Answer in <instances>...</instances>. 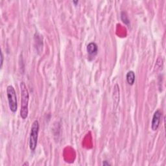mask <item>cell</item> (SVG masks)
Instances as JSON below:
<instances>
[{"label": "cell", "instance_id": "obj_1", "mask_svg": "<svg viewBox=\"0 0 166 166\" xmlns=\"http://www.w3.org/2000/svg\"><path fill=\"white\" fill-rule=\"evenodd\" d=\"M20 92L21 98H22L21 99L20 116L22 119H25L28 117L29 114V94L25 83L22 82L20 83Z\"/></svg>", "mask_w": 166, "mask_h": 166}, {"label": "cell", "instance_id": "obj_2", "mask_svg": "<svg viewBox=\"0 0 166 166\" xmlns=\"http://www.w3.org/2000/svg\"><path fill=\"white\" fill-rule=\"evenodd\" d=\"M39 128H40V125H39L38 121L35 120L32 124L29 137V147L32 151H34L37 146Z\"/></svg>", "mask_w": 166, "mask_h": 166}, {"label": "cell", "instance_id": "obj_3", "mask_svg": "<svg viewBox=\"0 0 166 166\" xmlns=\"http://www.w3.org/2000/svg\"><path fill=\"white\" fill-rule=\"evenodd\" d=\"M7 95L10 110L13 112V113H15L18 110V101L16 93L13 86L9 85L7 86Z\"/></svg>", "mask_w": 166, "mask_h": 166}, {"label": "cell", "instance_id": "obj_4", "mask_svg": "<svg viewBox=\"0 0 166 166\" xmlns=\"http://www.w3.org/2000/svg\"><path fill=\"white\" fill-rule=\"evenodd\" d=\"M162 118V112L160 110H157L153 114L152 123H151V129L153 131H156L158 129L160 123L161 121Z\"/></svg>", "mask_w": 166, "mask_h": 166}, {"label": "cell", "instance_id": "obj_5", "mask_svg": "<svg viewBox=\"0 0 166 166\" xmlns=\"http://www.w3.org/2000/svg\"><path fill=\"white\" fill-rule=\"evenodd\" d=\"M86 50L90 57H95L98 53V46L95 42H91L87 46Z\"/></svg>", "mask_w": 166, "mask_h": 166}, {"label": "cell", "instance_id": "obj_6", "mask_svg": "<svg viewBox=\"0 0 166 166\" xmlns=\"http://www.w3.org/2000/svg\"><path fill=\"white\" fill-rule=\"evenodd\" d=\"M114 94L113 97H114V104H116V105H118L119 101V86L118 84H116L115 86H114Z\"/></svg>", "mask_w": 166, "mask_h": 166}, {"label": "cell", "instance_id": "obj_7", "mask_svg": "<svg viewBox=\"0 0 166 166\" xmlns=\"http://www.w3.org/2000/svg\"><path fill=\"white\" fill-rule=\"evenodd\" d=\"M126 79L129 85H133L135 81V73L133 71H129L126 75Z\"/></svg>", "mask_w": 166, "mask_h": 166}, {"label": "cell", "instance_id": "obj_8", "mask_svg": "<svg viewBox=\"0 0 166 166\" xmlns=\"http://www.w3.org/2000/svg\"><path fill=\"white\" fill-rule=\"evenodd\" d=\"M121 17L122 21L125 24H129V20L128 19V17H127V16H126V14L125 12H123V13H121Z\"/></svg>", "mask_w": 166, "mask_h": 166}, {"label": "cell", "instance_id": "obj_9", "mask_svg": "<svg viewBox=\"0 0 166 166\" xmlns=\"http://www.w3.org/2000/svg\"><path fill=\"white\" fill-rule=\"evenodd\" d=\"M1 61H0V68H2V66H3V64H4V55H3V52L1 51Z\"/></svg>", "mask_w": 166, "mask_h": 166}, {"label": "cell", "instance_id": "obj_10", "mask_svg": "<svg viewBox=\"0 0 166 166\" xmlns=\"http://www.w3.org/2000/svg\"><path fill=\"white\" fill-rule=\"evenodd\" d=\"M102 165H110V163H108V162H107V161H104L103 162V163H102Z\"/></svg>", "mask_w": 166, "mask_h": 166}, {"label": "cell", "instance_id": "obj_11", "mask_svg": "<svg viewBox=\"0 0 166 166\" xmlns=\"http://www.w3.org/2000/svg\"><path fill=\"white\" fill-rule=\"evenodd\" d=\"M29 165V163H28V162H25V163H24V164H23V165Z\"/></svg>", "mask_w": 166, "mask_h": 166}]
</instances>
